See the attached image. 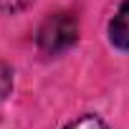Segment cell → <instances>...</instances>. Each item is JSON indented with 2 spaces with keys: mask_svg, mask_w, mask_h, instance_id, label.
Instances as JSON below:
<instances>
[{
  "mask_svg": "<svg viewBox=\"0 0 129 129\" xmlns=\"http://www.w3.org/2000/svg\"><path fill=\"white\" fill-rule=\"evenodd\" d=\"M76 36H79V23L71 13H53L38 28V46L43 53L56 56L71 48L76 43Z\"/></svg>",
  "mask_w": 129,
  "mask_h": 129,
  "instance_id": "obj_1",
  "label": "cell"
},
{
  "mask_svg": "<svg viewBox=\"0 0 129 129\" xmlns=\"http://www.w3.org/2000/svg\"><path fill=\"white\" fill-rule=\"evenodd\" d=\"M66 129H106V124L99 119V116H81V119H76L71 126H66Z\"/></svg>",
  "mask_w": 129,
  "mask_h": 129,
  "instance_id": "obj_5",
  "label": "cell"
},
{
  "mask_svg": "<svg viewBox=\"0 0 129 129\" xmlns=\"http://www.w3.org/2000/svg\"><path fill=\"white\" fill-rule=\"evenodd\" d=\"M109 41L116 48L129 51V0H124V3L119 5L116 15L109 23Z\"/></svg>",
  "mask_w": 129,
  "mask_h": 129,
  "instance_id": "obj_2",
  "label": "cell"
},
{
  "mask_svg": "<svg viewBox=\"0 0 129 129\" xmlns=\"http://www.w3.org/2000/svg\"><path fill=\"white\" fill-rule=\"evenodd\" d=\"M33 0H0V13L3 15H15L20 10H25Z\"/></svg>",
  "mask_w": 129,
  "mask_h": 129,
  "instance_id": "obj_3",
  "label": "cell"
},
{
  "mask_svg": "<svg viewBox=\"0 0 129 129\" xmlns=\"http://www.w3.org/2000/svg\"><path fill=\"white\" fill-rule=\"evenodd\" d=\"M13 89V71L10 66H5V63H0V101H3Z\"/></svg>",
  "mask_w": 129,
  "mask_h": 129,
  "instance_id": "obj_4",
  "label": "cell"
}]
</instances>
